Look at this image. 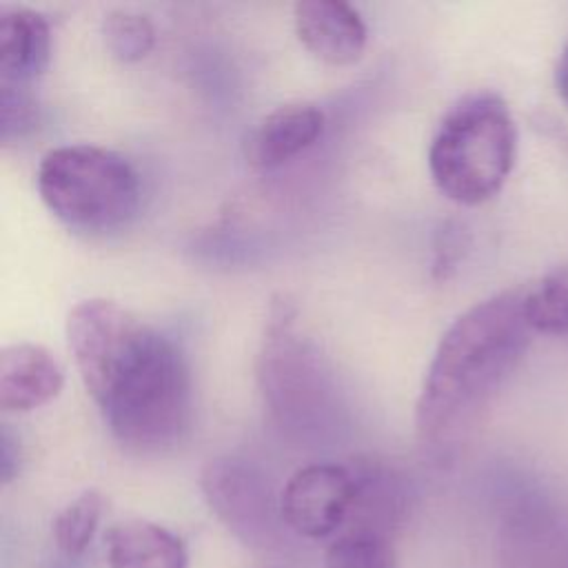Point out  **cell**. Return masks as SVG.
Wrapping results in <instances>:
<instances>
[{
	"label": "cell",
	"instance_id": "1",
	"mask_svg": "<svg viewBox=\"0 0 568 568\" xmlns=\"http://www.w3.org/2000/svg\"><path fill=\"white\" fill-rule=\"evenodd\" d=\"M67 342L111 435L142 455L178 446L191 426V377L180 348L113 300L78 302Z\"/></svg>",
	"mask_w": 568,
	"mask_h": 568
},
{
	"label": "cell",
	"instance_id": "2",
	"mask_svg": "<svg viewBox=\"0 0 568 568\" xmlns=\"http://www.w3.org/2000/svg\"><path fill=\"white\" fill-rule=\"evenodd\" d=\"M530 333L524 288L477 302L446 328L415 404L424 446L442 450L468 433L524 357Z\"/></svg>",
	"mask_w": 568,
	"mask_h": 568
},
{
	"label": "cell",
	"instance_id": "3",
	"mask_svg": "<svg viewBox=\"0 0 568 568\" xmlns=\"http://www.w3.org/2000/svg\"><path fill=\"white\" fill-rule=\"evenodd\" d=\"M515 153L517 126L508 104L493 91H477L442 118L428 146V171L453 202L479 204L504 186Z\"/></svg>",
	"mask_w": 568,
	"mask_h": 568
},
{
	"label": "cell",
	"instance_id": "4",
	"mask_svg": "<svg viewBox=\"0 0 568 568\" xmlns=\"http://www.w3.org/2000/svg\"><path fill=\"white\" fill-rule=\"evenodd\" d=\"M36 184L47 209L69 229L109 233L126 226L140 206V178L126 158L95 144L47 151Z\"/></svg>",
	"mask_w": 568,
	"mask_h": 568
},
{
	"label": "cell",
	"instance_id": "5",
	"mask_svg": "<svg viewBox=\"0 0 568 568\" xmlns=\"http://www.w3.org/2000/svg\"><path fill=\"white\" fill-rule=\"evenodd\" d=\"M202 493L217 519L251 548H275L284 517L280 497L260 468L237 457H215L202 470Z\"/></svg>",
	"mask_w": 568,
	"mask_h": 568
},
{
	"label": "cell",
	"instance_id": "6",
	"mask_svg": "<svg viewBox=\"0 0 568 568\" xmlns=\"http://www.w3.org/2000/svg\"><path fill=\"white\" fill-rule=\"evenodd\" d=\"M355 501V468L328 462L297 468L280 493L286 528L308 539L333 535L353 515Z\"/></svg>",
	"mask_w": 568,
	"mask_h": 568
},
{
	"label": "cell",
	"instance_id": "7",
	"mask_svg": "<svg viewBox=\"0 0 568 568\" xmlns=\"http://www.w3.org/2000/svg\"><path fill=\"white\" fill-rule=\"evenodd\" d=\"M293 22L302 44L328 64L355 62L364 51L366 27L344 0H302L293 7Z\"/></svg>",
	"mask_w": 568,
	"mask_h": 568
},
{
	"label": "cell",
	"instance_id": "8",
	"mask_svg": "<svg viewBox=\"0 0 568 568\" xmlns=\"http://www.w3.org/2000/svg\"><path fill=\"white\" fill-rule=\"evenodd\" d=\"M64 371L53 353L40 344L18 342L0 351V408L33 410L62 390Z\"/></svg>",
	"mask_w": 568,
	"mask_h": 568
},
{
	"label": "cell",
	"instance_id": "9",
	"mask_svg": "<svg viewBox=\"0 0 568 568\" xmlns=\"http://www.w3.org/2000/svg\"><path fill=\"white\" fill-rule=\"evenodd\" d=\"M324 131V113L313 102H286L266 113L246 138L253 166H277L308 149Z\"/></svg>",
	"mask_w": 568,
	"mask_h": 568
},
{
	"label": "cell",
	"instance_id": "10",
	"mask_svg": "<svg viewBox=\"0 0 568 568\" xmlns=\"http://www.w3.org/2000/svg\"><path fill=\"white\" fill-rule=\"evenodd\" d=\"M109 568H186L184 541L169 528L129 519L111 526L104 537Z\"/></svg>",
	"mask_w": 568,
	"mask_h": 568
},
{
	"label": "cell",
	"instance_id": "11",
	"mask_svg": "<svg viewBox=\"0 0 568 568\" xmlns=\"http://www.w3.org/2000/svg\"><path fill=\"white\" fill-rule=\"evenodd\" d=\"M51 27L40 11L2 7L0 11V71L2 82L22 84L49 62Z\"/></svg>",
	"mask_w": 568,
	"mask_h": 568
},
{
	"label": "cell",
	"instance_id": "12",
	"mask_svg": "<svg viewBox=\"0 0 568 568\" xmlns=\"http://www.w3.org/2000/svg\"><path fill=\"white\" fill-rule=\"evenodd\" d=\"M524 313L532 331L568 337V264L524 288Z\"/></svg>",
	"mask_w": 568,
	"mask_h": 568
},
{
	"label": "cell",
	"instance_id": "13",
	"mask_svg": "<svg viewBox=\"0 0 568 568\" xmlns=\"http://www.w3.org/2000/svg\"><path fill=\"white\" fill-rule=\"evenodd\" d=\"M104 499L98 490H84L69 501L53 519V541L58 555L80 561L100 526Z\"/></svg>",
	"mask_w": 568,
	"mask_h": 568
},
{
	"label": "cell",
	"instance_id": "14",
	"mask_svg": "<svg viewBox=\"0 0 568 568\" xmlns=\"http://www.w3.org/2000/svg\"><path fill=\"white\" fill-rule=\"evenodd\" d=\"M326 568H395V552L388 535L353 526L328 546Z\"/></svg>",
	"mask_w": 568,
	"mask_h": 568
},
{
	"label": "cell",
	"instance_id": "15",
	"mask_svg": "<svg viewBox=\"0 0 568 568\" xmlns=\"http://www.w3.org/2000/svg\"><path fill=\"white\" fill-rule=\"evenodd\" d=\"M102 36L109 53L120 62H135L144 58L155 42V29L144 13L115 9L102 20Z\"/></svg>",
	"mask_w": 568,
	"mask_h": 568
},
{
	"label": "cell",
	"instance_id": "16",
	"mask_svg": "<svg viewBox=\"0 0 568 568\" xmlns=\"http://www.w3.org/2000/svg\"><path fill=\"white\" fill-rule=\"evenodd\" d=\"M38 122V106L20 84L2 82L0 91V135L4 142L20 140L33 131Z\"/></svg>",
	"mask_w": 568,
	"mask_h": 568
},
{
	"label": "cell",
	"instance_id": "17",
	"mask_svg": "<svg viewBox=\"0 0 568 568\" xmlns=\"http://www.w3.org/2000/svg\"><path fill=\"white\" fill-rule=\"evenodd\" d=\"M18 468H20V448H18L16 437L11 435V430L4 424L2 433H0V477H2V484H9L18 475Z\"/></svg>",
	"mask_w": 568,
	"mask_h": 568
},
{
	"label": "cell",
	"instance_id": "18",
	"mask_svg": "<svg viewBox=\"0 0 568 568\" xmlns=\"http://www.w3.org/2000/svg\"><path fill=\"white\" fill-rule=\"evenodd\" d=\"M555 82H557V91L564 98V102L568 104V44L564 47L559 60H557V69H555Z\"/></svg>",
	"mask_w": 568,
	"mask_h": 568
},
{
	"label": "cell",
	"instance_id": "19",
	"mask_svg": "<svg viewBox=\"0 0 568 568\" xmlns=\"http://www.w3.org/2000/svg\"><path fill=\"white\" fill-rule=\"evenodd\" d=\"M49 568H78V561H75V559H67V557L58 555V557H55V561H53Z\"/></svg>",
	"mask_w": 568,
	"mask_h": 568
}]
</instances>
